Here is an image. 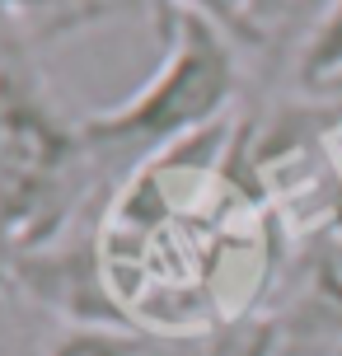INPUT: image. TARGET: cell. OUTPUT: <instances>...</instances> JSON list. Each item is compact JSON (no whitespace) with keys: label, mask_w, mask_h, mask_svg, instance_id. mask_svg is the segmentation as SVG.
<instances>
[{"label":"cell","mask_w":342,"mask_h":356,"mask_svg":"<svg viewBox=\"0 0 342 356\" xmlns=\"http://www.w3.org/2000/svg\"><path fill=\"white\" fill-rule=\"evenodd\" d=\"M117 328L202 333L268 314L286 225L249 160V118L220 122L122 178L85 230Z\"/></svg>","instance_id":"1"},{"label":"cell","mask_w":342,"mask_h":356,"mask_svg":"<svg viewBox=\"0 0 342 356\" xmlns=\"http://www.w3.org/2000/svg\"><path fill=\"white\" fill-rule=\"evenodd\" d=\"M155 38L164 42V61L150 85H141L127 104L80 118V136L104 183V197L150 160L220 127L239 94L234 38L211 19L183 10L164 19Z\"/></svg>","instance_id":"2"},{"label":"cell","mask_w":342,"mask_h":356,"mask_svg":"<svg viewBox=\"0 0 342 356\" xmlns=\"http://www.w3.org/2000/svg\"><path fill=\"white\" fill-rule=\"evenodd\" d=\"M104 202L80 136L33 71L0 66V277L56 249Z\"/></svg>","instance_id":"3"},{"label":"cell","mask_w":342,"mask_h":356,"mask_svg":"<svg viewBox=\"0 0 342 356\" xmlns=\"http://www.w3.org/2000/svg\"><path fill=\"white\" fill-rule=\"evenodd\" d=\"M291 356H342V220L286 244V263L268 300Z\"/></svg>","instance_id":"4"},{"label":"cell","mask_w":342,"mask_h":356,"mask_svg":"<svg viewBox=\"0 0 342 356\" xmlns=\"http://www.w3.org/2000/svg\"><path fill=\"white\" fill-rule=\"evenodd\" d=\"M141 356H282V328L272 314H253L225 328L141 338Z\"/></svg>","instance_id":"5"},{"label":"cell","mask_w":342,"mask_h":356,"mask_svg":"<svg viewBox=\"0 0 342 356\" xmlns=\"http://www.w3.org/2000/svg\"><path fill=\"white\" fill-rule=\"evenodd\" d=\"M291 85L305 99H324L342 89V0H328L309 19L305 38L291 56Z\"/></svg>","instance_id":"6"},{"label":"cell","mask_w":342,"mask_h":356,"mask_svg":"<svg viewBox=\"0 0 342 356\" xmlns=\"http://www.w3.org/2000/svg\"><path fill=\"white\" fill-rule=\"evenodd\" d=\"M145 5H150V24H155V29H160L164 19L193 10V15L211 19L216 29H225V33H230L234 42H244V47H263V42H268V29L249 19L244 0H145Z\"/></svg>","instance_id":"7"},{"label":"cell","mask_w":342,"mask_h":356,"mask_svg":"<svg viewBox=\"0 0 342 356\" xmlns=\"http://www.w3.org/2000/svg\"><path fill=\"white\" fill-rule=\"evenodd\" d=\"M108 15V0H0V19H24L38 33L80 29Z\"/></svg>","instance_id":"8"},{"label":"cell","mask_w":342,"mask_h":356,"mask_svg":"<svg viewBox=\"0 0 342 356\" xmlns=\"http://www.w3.org/2000/svg\"><path fill=\"white\" fill-rule=\"evenodd\" d=\"M42 356H141V333L80 323V328H66Z\"/></svg>","instance_id":"9"},{"label":"cell","mask_w":342,"mask_h":356,"mask_svg":"<svg viewBox=\"0 0 342 356\" xmlns=\"http://www.w3.org/2000/svg\"><path fill=\"white\" fill-rule=\"evenodd\" d=\"M244 10H249V19H253V24H263V19L286 15L291 5H286V0H244Z\"/></svg>","instance_id":"10"},{"label":"cell","mask_w":342,"mask_h":356,"mask_svg":"<svg viewBox=\"0 0 342 356\" xmlns=\"http://www.w3.org/2000/svg\"><path fill=\"white\" fill-rule=\"evenodd\" d=\"M324 5H328V0H295V10H300V15H309V19L319 15V10H324Z\"/></svg>","instance_id":"11"},{"label":"cell","mask_w":342,"mask_h":356,"mask_svg":"<svg viewBox=\"0 0 342 356\" xmlns=\"http://www.w3.org/2000/svg\"><path fill=\"white\" fill-rule=\"evenodd\" d=\"M282 356H291V352H282Z\"/></svg>","instance_id":"12"},{"label":"cell","mask_w":342,"mask_h":356,"mask_svg":"<svg viewBox=\"0 0 342 356\" xmlns=\"http://www.w3.org/2000/svg\"><path fill=\"white\" fill-rule=\"evenodd\" d=\"M0 286H5V282H0Z\"/></svg>","instance_id":"13"}]
</instances>
